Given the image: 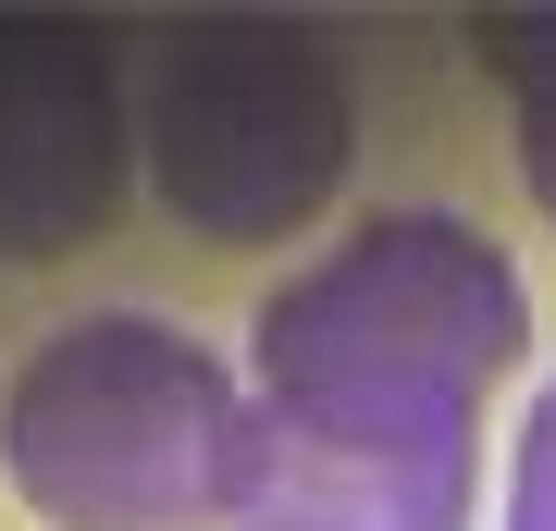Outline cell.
<instances>
[{"instance_id": "cell-1", "label": "cell", "mask_w": 556, "mask_h": 531, "mask_svg": "<svg viewBox=\"0 0 556 531\" xmlns=\"http://www.w3.org/2000/svg\"><path fill=\"white\" fill-rule=\"evenodd\" d=\"M532 346L519 260L470 211H371L248 321L236 531H470L482 395Z\"/></svg>"}, {"instance_id": "cell-2", "label": "cell", "mask_w": 556, "mask_h": 531, "mask_svg": "<svg viewBox=\"0 0 556 531\" xmlns=\"http://www.w3.org/2000/svg\"><path fill=\"white\" fill-rule=\"evenodd\" d=\"M248 395L149 309H87L0 383V482L38 531H236Z\"/></svg>"}, {"instance_id": "cell-3", "label": "cell", "mask_w": 556, "mask_h": 531, "mask_svg": "<svg viewBox=\"0 0 556 531\" xmlns=\"http://www.w3.org/2000/svg\"><path fill=\"white\" fill-rule=\"evenodd\" d=\"M358 161V87L298 13H199L149 50V198L211 248H285Z\"/></svg>"}, {"instance_id": "cell-4", "label": "cell", "mask_w": 556, "mask_h": 531, "mask_svg": "<svg viewBox=\"0 0 556 531\" xmlns=\"http://www.w3.org/2000/svg\"><path fill=\"white\" fill-rule=\"evenodd\" d=\"M124 75L75 13H0V260H62L124 211Z\"/></svg>"}, {"instance_id": "cell-5", "label": "cell", "mask_w": 556, "mask_h": 531, "mask_svg": "<svg viewBox=\"0 0 556 531\" xmlns=\"http://www.w3.org/2000/svg\"><path fill=\"white\" fill-rule=\"evenodd\" d=\"M470 38H482V62H495V87H507L519 186H532L544 223H556V0H544V13H482Z\"/></svg>"}, {"instance_id": "cell-6", "label": "cell", "mask_w": 556, "mask_h": 531, "mask_svg": "<svg viewBox=\"0 0 556 531\" xmlns=\"http://www.w3.org/2000/svg\"><path fill=\"white\" fill-rule=\"evenodd\" d=\"M507 531H556V371L519 408V457H507Z\"/></svg>"}]
</instances>
